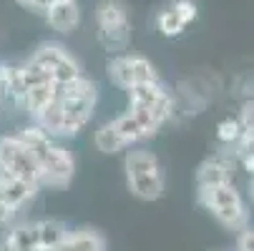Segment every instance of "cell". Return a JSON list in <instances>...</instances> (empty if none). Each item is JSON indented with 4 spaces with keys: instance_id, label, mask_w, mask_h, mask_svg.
Masks as SVG:
<instances>
[{
    "instance_id": "6da1fadb",
    "label": "cell",
    "mask_w": 254,
    "mask_h": 251,
    "mask_svg": "<svg viewBox=\"0 0 254 251\" xmlns=\"http://www.w3.org/2000/svg\"><path fill=\"white\" fill-rule=\"evenodd\" d=\"M56 98L61 100V108H63V138H76L96 113L98 86L91 78L78 76L76 81L58 86Z\"/></svg>"
},
{
    "instance_id": "7a4b0ae2",
    "label": "cell",
    "mask_w": 254,
    "mask_h": 251,
    "mask_svg": "<svg viewBox=\"0 0 254 251\" xmlns=\"http://www.w3.org/2000/svg\"><path fill=\"white\" fill-rule=\"evenodd\" d=\"M128 93V111L138 118L149 138H154L174 118V96L161 81L133 86Z\"/></svg>"
},
{
    "instance_id": "3957f363",
    "label": "cell",
    "mask_w": 254,
    "mask_h": 251,
    "mask_svg": "<svg viewBox=\"0 0 254 251\" xmlns=\"http://www.w3.org/2000/svg\"><path fill=\"white\" fill-rule=\"evenodd\" d=\"M124 176L131 196L141 201H159L166 191L164 168L149 149H131L124 153Z\"/></svg>"
},
{
    "instance_id": "277c9868",
    "label": "cell",
    "mask_w": 254,
    "mask_h": 251,
    "mask_svg": "<svg viewBox=\"0 0 254 251\" xmlns=\"http://www.w3.org/2000/svg\"><path fill=\"white\" fill-rule=\"evenodd\" d=\"M196 199L199 206L206 208L211 216L219 221L222 226L239 231L247 226V206L242 194L234 189V184H224V186H209V189H196Z\"/></svg>"
},
{
    "instance_id": "5b68a950",
    "label": "cell",
    "mask_w": 254,
    "mask_h": 251,
    "mask_svg": "<svg viewBox=\"0 0 254 251\" xmlns=\"http://www.w3.org/2000/svg\"><path fill=\"white\" fill-rule=\"evenodd\" d=\"M0 173H8L13 178H20V181H30L35 186H41L38 158L18 138V133L0 136Z\"/></svg>"
},
{
    "instance_id": "8992f818",
    "label": "cell",
    "mask_w": 254,
    "mask_h": 251,
    "mask_svg": "<svg viewBox=\"0 0 254 251\" xmlns=\"http://www.w3.org/2000/svg\"><path fill=\"white\" fill-rule=\"evenodd\" d=\"M35 158H38V168H41V189L63 191L70 186V181L76 176V158L65 146L53 141Z\"/></svg>"
},
{
    "instance_id": "52a82bcc",
    "label": "cell",
    "mask_w": 254,
    "mask_h": 251,
    "mask_svg": "<svg viewBox=\"0 0 254 251\" xmlns=\"http://www.w3.org/2000/svg\"><path fill=\"white\" fill-rule=\"evenodd\" d=\"M106 73H108V78H111V83L121 91H131L133 86L159 81V73H156L154 63L149 58L138 55V53L111 55V60L106 63Z\"/></svg>"
},
{
    "instance_id": "ba28073f",
    "label": "cell",
    "mask_w": 254,
    "mask_h": 251,
    "mask_svg": "<svg viewBox=\"0 0 254 251\" xmlns=\"http://www.w3.org/2000/svg\"><path fill=\"white\" fill-rule=\"evenodd\" d=\"M234 166H237V161H234L232 149H224V151H219V153H214L211 158H206V161L196 168V189L232 184Z\"/></svg>"
},
{
    "instance_id": "9c48e42d",
    "label": "cell",
    "mask_w": 254,
    "mask_h": 251,
    "mask_svg": "<svg viewBox=\"0 0 254 251\" xmlns=\"http://www.w3.org/2000/svg\"><path fill=\"white\" fill-rule=\"evenodd\" d=\"M43 15H46V23L56 33H73L81 25L78 0H53Z\"/></svg>"
},
{
    "instance_id": "30bf717a",
    "label": "cell",
    "mask_w": 254,
    "mask_h": 251,
    "mask_svg": "<svg viewBox=\"0 0 254 251\" xmlns=\"http://www.w3.org/2000/svg\"><path fill=\"white\" fill-rule=\"evenodd\" d=\"M3 241L10 251H43L38 231H35V221H18L15 226L5 229Z\"/></svg>"
},
{
    "instance_id": "8fae6325",
    "label": "cell",
    "mask_w": 254,
    "mask_h": 251,
    "mask_svg": "<svg viewBox=\"0 0 254 251\" xmlns=\"http://www.w3.org/2000/svg\"><path fill=\"white\" fill-rule=\"evenodd\" d=\"M98 43H101L103 50H108L111 55L126 53L128 46H131V20L128 23H119V25L98 28Z\"/></svg>"
},
{
    "instance_id": "7c38bea8",
    "label": "cell",
    "mask_w": 254,
    "mask_h": 251,
    "mask_svg": "<svg viewBox=\"0 0 254 251\" xmlns=\"http://www.w3.org/2000/svg\"><path fill=\"white\" fill-rule=\"evenodd\" d=\"M56 251H106V239L96 229H73Z\"/></svg>"
},
{
    "instance_id": "4fadbf2b",
    "label": "cell",
    "mask_w": 254,
    "mask_h": 251,
    "mask_svg": "<svg viewBox=\"0 0 254 251\" xmlns=\"http://www.w3.org/2000/svg\"><path fill=\"white\" fill-rule=\"evenodd\" d=\"M56 91L58 86L56 83H43V86H35V88H28L25 96H23V103H20V111H25L33 121L38 118L48 105L56 100Z\"/></svg>"
},
{
    "instance_id": "5bb4252c",
    "label": "cell",
    "mask_w": 254,
    "mask_h": 251,
    "mask_svg": "<svg viewBox=\"0 0 254 251\" xmlns=\"http://www.w3.org/2000/svg\"><path fill=\"white\" fill-rule=\"evenodd\" d=\"M35 231H38V239H41V246L43 249L56 251L63 244V239L68 236L70 229L61 219H41V221H35Z\"/></svg>"
},
{
    "instance_id": "9a60e30c",
    "label": "cell",
    "mask_w": 254,
    "mask_h": 251,
    "mask_svg": "<svg viewBox=\"0 0 254 251\" xmlns=\"http://www.w3.org/2000/svg\"><path fill=\"white\" fill-rule=\"evenodd\" d=\"M108 123H111V126L116 128V133L128 143V149L149 138V136H146V131H143V126L138 123V118H136L131 111H124L121 116H116L114 121H108Z\"/></svg>"
},
{
    "instance_id": "2e32d148",
    "label": "cell",
    "mask_w": 254,
    "mask_h": 251,
    "mask_svg": "<svg viewBox=\"0 0 254 251\" xmlns=\"http://www.w3.org/2000/svg\"><path fill=\"white\" fill-rule=\"evenodd\" d=\"M119 23H128V8L124 0H101L96 8V25H119Z\"/></svg>"
},
{
    "instance_id": "e0dca14e",
    "label": "cell",
    "mask_w": 254,
    "mask_h": 251,
    "mask_svg": "<svg viewBox=\"0 0 254 251\" xmlns=\"http://www.w3.org/2000/svg\"><path fill=\"white\" fill-rule=\"evenodd\" d=\"M93 146H96L101 153H106V156H114V153L126 151L128 143L116 133V128H114L111 123H103V126L93 133Z\"/></svg>"
},
{
    "instance_id": "ac0fdd59",
    "label": "cell",
    "mask_w": 254,
    "mask_h": 251,
    "mask_svg": "<svg viewBox=\"0 0 254 251\" xmlns=\"http://www.w3.org/2000/svg\"><path fill=\"white\" fill-rule=\"evenodd\" d=\"M232 153H234V161L244 171H249V176H254V136L242 133V138L232 146Z\"/></svg>"
},
{
    "instance_id": "d6986e66",
    "label": "cell",
    "mask_w": 254,
    "mask_h": 251,
    "mask_svg": "<svg viewBox=\"0 0 254 251\" xmlns=\"http://www.w3.org/2000/svg\"><path fill=\"white\" fill-rule=\"evenodd\" d=\"M242 133L244 131H242V123H239L237 116H227V118H222L219 123H216V141H219L224 149H232L242 138Z\"/></svg>"
},
{
    "instance_id": "ffe728a7",
    "label": "cell",
    "mask_w": 254,
    "mask_h": 251,
    "mask_svg": "<svg viewBox=\"0 0 254 251\" xmlns=\"http://www.w3.org/2000/svg\"><path fill=\"white\" fill-rule=\"evenodd\" d=\"M156 28L166 35V38H176V35H181L184 33V23H181V18L171 10V8H166V10H161L159 15H156Z\"/></svg>"
},
{
    "instance_id": "44dd1931",
    "label": "cell",
    "mask_w": 254,
    "mask_h": 251,
    "mask_svg": "<svg viewBox=\"0 0 254 251\" xmlns=\"http://www.w3.org/2000/svg\"><path fill=\"white\" fill-rule=\"evenodd\" d=\"M171 10L181 18V23H184V25H189V23L196 20V15H199L194 0H174V3H171Z\"/></svg>"
},
{
    "instance_id": "7402d4cb",
    "label": "cell",
    "mask_w": 254,
    "mask_h": 251,
    "mask_svg": "<svg viewBox=\"0 0 254 251\" xmlns=\"http://www.w3.org/2000/svg\"><path fill=\"white\" fill-rule=\"evenodd\" d=\"M239 123H242V131L254 136V100H242V108H239Z\"/></svg>"
},
{
    "instance_id": "603a6c76",
    "label": "cell",
    "mask_w": 254,
    "mask_h": 251,
    "mask_svg": "<svg viewBox=\"0 0 254 251\" xmlns=\"http://www.w3.org/2000/svg\"><path fill=\"white\" fill-rule=\"evenodd\" d=\"M18 216H20V211H15L5 199L3 194H0V229H10L18 224Z\"/></svg>"
},
{
    "instance_id": "cb8c5ba5",
    "label": "cell",
    "mask_w": 254,
    "mask_h": 251,
    "mask_svg": "<svg viewBox=\"0 0 254 251\" xmlns=\"http://www.w3.org/2000/svg\"><path fill=\"white\" fill-rule=\"evenodd\" d=\"M234 249H237V251H254V226L239 229L237 241H234Z\"/></svg>"
},
{
    "instance_id": "d4e9b609",
    "label": "cell",
    "mask_w": 254,
    "mask_h": 251,
    "mask_svg": "<svg viewBox=\"0 0 254 251\" xmlns=\"http://www.w3.org/2000/svg\"><path fill=\"white\" fill-rule=\"evenodd\" d=\"M15 3L23 5V8H28V10H35V13H46L53 0H15Z\"/></svg>"
},
{
    "instance_id": "484cf974",
    "label": "cell",
    "mask_w": 254,
    "mask_h": 251,
    "mask_svg": "<svg viewBox=\"0 0 254 251\" xmlns=\"http://www.w3.org/2000/svg\"><path fill=\"white\" fill-rule=\"evenodd\" d=\"M249 199L254 203V176H249Z\"/></svg>"
},
{
    "instance_id": "4316f807",
    "label": "cell",
    "mask_w": 254,
    "mask_h": 251,
    "mask_svg": "<svg viewBox=\"0 0 254 251\" xmlns=\"http://www.w3.org/2000/svg\"><path fill=\"white\" fill-rule=\"evenodd\" d=\"M0 251H10V249H8V244L3 241V236H0Z\"/></svg>"
}]
</instances>
